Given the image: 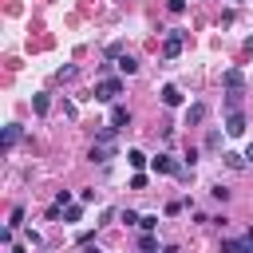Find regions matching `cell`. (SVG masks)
I'll list each match as a JSON object with an SVG mask.
<instances>
[{
    "instance_id": "obj_1",
    "label": "cell",
    "mask_w": 253,
    "mask_h": 253,
    "mask_svg": "<svg viewBox=\"0 0 253 253\" xmlns=\"http://www.w3.org/2000/svg\"><path fill=\"white\" fill-rule=\"evenodd\" d=\"M119 95H123V79L107 75V79H99V83H95V99H103V103H115Z\"/></svg>"
},
{
    "instance_id": "obj_7",
    "label": "cell",
    "mask_w": 253,
    "mask_h": 253,
    "mask_svg": "<svg viewBox=\"0 0 253 253\" xmlns=\"http://www.w3.org/2000/svg\"><path fill=\"white\" fill-rule=\"evenodd\" d=\"M111 126H119V130H123V126H130V111L115 103V107H111Z\"/></svg>"
},
{
    "instance_id": "obj_22",
    "label": "cell",
    "mask_w": 253,
    "mask_h": 253,
    "mask_svg": "<svg viewBox=\"0 0 253 253\" xmlns=\"http://www.w3.org/2000/svg\"><path fill=\"white\" fill-rule=\"evenodd\" d=\"M166 8H170L174 16H182V12H186V0H166Z\"/></svg>"
},
{
    "instance_id": "obj_19",
    "label": "cell",
    "mask_w": 253,
    "mask_h": 253,
    "mask_svg": "<svg viewBox=\"0 0 253 253\" xmlns=\"http://www.w3.org/2000/svg\"><path fill=\"white\" fill-rule=\"evenodd\" d=\"M63 217H67V221H79V217H83V206H67Z\"/></svg>"
},
{
    "instance_id": "obj_4",
    "label": "cell",
    "mask_w": 253,
    "mask_h": 253,
    "mask_svg": "<svg viewBox=\"0 0 253 253\" xmlns=\"http://www.w3.org/2000/svg\"><path fill=\"white\" fill-rule=\"evenodd\" d=\"M221 253H253V229L245 237H225L221 241Z\"/></svg>"
},
{
    "instance_id": "obj_11",
    "label": "cell",
    "mask_w": 253,
    "mask_h": 253,
    "mask_svg": "<svg viewBox=\"0 0 253 253\" xmlns=\"http://www.w3.org/2000/svg\"><path fill=\"white\" fill-rule=\"evenodd\" d=\"M20 134H24V130H20L16 123H12V126H4V150H12V146L20 142Z\"/></svg>"
},
{
    "instance_id": "obj_10",
    "label": "cell",
    "mask_w": 253,
    "mask_h": 253,
    "mask_svg": "<svg viewBox=\"0 0 253 253\" xmlns=\"http://www.w3.org/2000/svg\"><path fill=\"white\" fill-rule=\"evenodd\" d=\"M115 138H119V126H103V130L95 134V142H99V146H115Z\"/></svg>"
},
{
    "instance_id": "obj_23",
    "label": "cell",
    "mask_w": 253,
    "mask_h": 253,
    "mask_svg": "<svg viewBox=\"0 0 253 253\" xmlns=\"http://www.w3.org/2000/svg\"><path fill=\"white\" fill-rule=\"evenodd\" d=\"M142 186H146V174H142V170H138V174H134V178H130V190H142Z\"/></svg>"
},
{
    "instance_id": "obj_3",
    "label": "cell",
    "mask_w": 253,
    "mask_h": 253,
    "mask_svg": "<svg viewBox=\"0 0 253 253\" xmlns=\"http://www.w3.org/2000/svg\"><path fill=\"white\" fill-rule=\"evenodd\" d=\"M150 170H154V174H182V178H186V166L174 162L170 154H154V158H150Z\"/></svg>"
},
{
    "instance_id": "obj_21",
    "label": "cell",
    "mask_w": 253,
    "mask_h": 253,
    "mask_svg": "<svg viewBox=\"0 0 253 253\" xmlns=\"http://www.w3.org/2000/svg\"><path fill=\"white\" fill-rule=\"evenodd\" d=\"M206 146H210V150H217V146H221V134H217V130H210V134H206Z\"/></svg>"
},
{
    "instance_id": "obj_12",
    "label": "cell",
    "mask_w": 253,
    "mask_h": 253,
    "mask_svg": "<svg viewBox=\"0 0 253 253\" xmlns=\"http://www.w3.org/2000/svg\"><path fill=\"white\" fill-rule=\"evenodd\" d=\"M111 154H115V146H91V162H111Z\"/></svg>"
},
{
    "instance_id": "obj_6",
    "label": "cell",
    "mask_w": 253,
    "mask_h": 253,
    "mask_svg": "<svg viewBox=\"0 0 253 253\" xmlns=\"http://www.w3.org/2000/svg\"><path fill=\"white\" fill-rule=\"evenodd\" d=\"M162 107H182V91H178L174 83L162 87Z\"/></svg>"
},
{
    "instance_id": "obj_25",
    "label": "cell",
    "mask_w": 253,
    "mask_h": 253,
    "mask_svg": "<svg viewBox=\"0 0 253 253\" xmlns=\"http://www.w3.org/2000/svg\"><path fill=\"white\" fill-rule=\"evenodd\" d=\"M83 253H103V249H99V245L91 241V245H83Z\"/></svg>"
},
{
    "instance_id": "obj_18",
    "label": "cell",
    "mask_w": 253,
    "mask_h": 253,
    "mask_svg": "<svg viewBox=\"0 0 253 253\" xmlns=\"http://www.w3.org/2000/svg\"><path fill=\"white\" fill-rule=\"evenodd\" d=\"M138 225H142V233H150V229H158V217H154V213H142Z\"/></svg>"
},
{
    "instance_id": "obj_14",
    "label": "cell",
    "mask_w": 253,
    "mask_h": 253,
    "mask_svg": "<svg viewBox=\"0 0 253 253\" xmlns=\"http://www.w3.org/2000/svg\"><path fill=\"white\" fill-rule=\"evenodd\" d=\"M32 111H36V115H47V111H51V99H47V95H32Z\"/></svg>"
},
{
    "instance_id": "obj_5",
    "label": "cell",
    "mask_w": 253,
    "mask_h": 253,
    "mask_svg": "<svg viewBox=\"0 0 253 253\" xmlns=\"http://www.w3.org/2000/svg\"><path fill=\"white\" fill-rule=\"evenodd\" d=\"M225 134H245V115L241 111H229L225 115Z\"/></svg>"
},
{
    "instance_id": "obj_16",
    "label": "cell",
    "mask_w": 253,
    "mask_h": 253,
    "mask_svg": "<svg viewBox=\"0 0 253 253\" xmlns=\"http://www.w3.org/2000/svg\"><path fill=\"white\" fill-rule=\"evenodd\" d=\"M126 162H130L134 170H142V166H146V154H142V150H126Z\"/></svg>"
},
{
    "instance_id": "obj_2",
    "label": "cell",
    "mask_w": 253,
    "mask_h": 253,
    "mask_svg": "<svg viewBox=\"0 0 253 253\" xmlns=\"http://www.w3.org/2000/svg\"><path fill=\"white\" fill-rule=\"evenodd\" d=\"M182 43H186V32H182V28H170L166 40H162V55H166V59H178V55H182Z\"/></svg>"
},
{
    "instance_id": "obj_24",
    "label": "cell",
    "mask_w": 253,
    "mask_h": 253,
    "mask_svg": "<svg viewBox=\"0 0 253 253\" xmlns=\"http://www.w3.org/2000/svg\"><path fill=\"white\" fill-rule=\"evenodd\" d=\"M55 206H59V210H63V206H71V194H67V190H59V194H55Z\"/></svg>"
},
{
    "instance_id": "obj_15",
    "label": "cell",
    "mask_w": 253,
    "mask_h": 253,
    "mask_svg": "<svg viewBox=\"0 0 253 253\" xmlns=\"http://www.w3.org/2000/svg\"><path fill=\"white\" fill-rule=\"evenodd\" d=\"M229 111H241V91H229V95H225V115H229Z\"/></svg>"
},
{
    "instance_id": "obj_13",
    "label": "cell",
    "mask_w": 253,
    "mask_h": 253,
    "mask_svg": "<svg viewBox=\"0 0 253 253\" xmlns=\"http://www.w3.org/2000/svg\"><path fill=\"white\" fill-rule=\"evenodd\" d=\"M119 71H123V75H134V71H138V59H134V55H119Z\"/></svg>"
},
{
    "instance_id": "obj_8",
    "label": "cell",
    "mask_w": 253,
    "mask_h": 253,
    "mask_svg": "<svg viewBox=\"0 0 253 253\" xmlns=\"http://www.w3.org/2000/svg\"><path fill=\"white\" fill-rule=\"evenodd\" d=\"M221 83H225V87H229V91H241V83H245V75H241V71H237V67H229V71H225V75H221Z\"/></svg>"
},
{
    "instance_id": "obj_17",
    "label": "cell",
    "mask_w": 253,
    "mask_h": 253,
    "mask_svg": "<svg viewBox=\"0 0 253 253\" xmlns=\"http://www.w3.org/2000/svg\"><path fill=\"white\" fill-rule=\"evenodd\" d=\"M229 170H245V154H221Z\"/></svg>"
},
{
    "instance_id": "obj_26",
    "label": "cell",
    "mask_w": 253,
    "mask_h": 253,
    "mask_svg": "<svg viewBox=\"0 0 253 253\" xmlns=\"http://www.w3.org/2000/svg\"><path fill=\"white\" fill-rule=\"evenodd\" d=\"M245 162H253V142H249V150H245Z\"/></svg>"
},
{
    "instance_id": "obj_9",
    "label": "cell",
    "mask_w": 253,
    "mask_h": 253,
    "mask_svg": "<svg viewBox=\"0 0 253 253\" xmlns=\"http://www.w3.org/2000/svg\"><path fill=\"white\" fill-rule=\"evenodd\" d=\"M202 119H206V107H202V103H194V107H186V126H198Z\"/></svg>"
},
{
    "instance_id": "obj_20",
    "label": "cell",
    "mask_w": 253,
    "mask_h": 253,
    "mask_svg": "<svg viewBox=\"0 0 253 253\" xmlns=\"http://www.w3.org/2000/svg\"><path fill=\"white\" fill-rule=\"evenodd\" d=\"M154 245H158V241H154V237H150V233H142V237H138V249H142V253H150V249H154Z\"/></svg>"
}]
</instances>
